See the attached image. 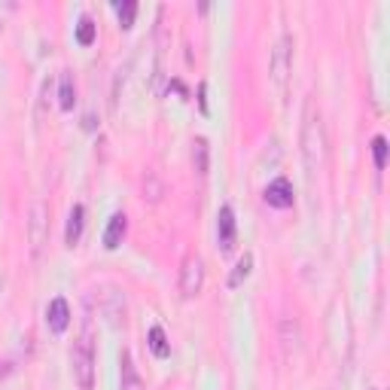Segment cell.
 Here are the masks:
<instances>
[{"label":"cell","instance_id":"obj_1","mask_svg":"<svg viewBox=\"0 0 390 390\" xmlns=\"http://www.w3.org/2000/svg\"><path fill=\"white\" fill-rule=\"evenodd\" d=\"M302 159H305V171L311 177L321 171L326 162V131L314 101L305 104V116H302Z\"/></svg>","mask_w":390,"mask_h":390},{"label":"cell","instance_id":"obj_2","mask_svg":"<svg viewBox=\"0 0 390 390\" xmlns=\"http://www.w3.org/2000/svg\"><path fill=\"white\" fill-rule=\"evenodd\" d=\"M70 366H74V378L83 390H91V378H95V347H91V329L80 336V342L70 351Z\"/></svg>","mask_w":390,"mask_h":390},{"label":"cell","instance_id":"obj_3","mask_svg":"<svg viewBox=\"0 0 390 390\" xmlns=\"http://www.w3.org/2000/svg\"><path fill=\"white\" fill-rule=\"evenodd\" d=\"M290 70H293V37L290 34H281L278 43L272 49V65H268V76H272V86L281 91H287V80Z\"/></svg>","mask_w":390,"mask_h":390},{"label":"cell","instance_id":"obj_4","mask_svg":"<svg viewBox=\"0 0 390 390\" xmlns=\"http://www.w3.org/2000/svg\"><path fill=\"white\" fill-rule=\"evenodd\" d=\"M28 241H31V257L40 259L46 241H49V208L46 202L31 204V219H28Z\"/></svg>","mask_w":390,"mask_h":390},{"label":"cell","instance_id":"obj_5","mask_svg":"<svg viewBox=\"0 0 390 390\" xmlns=\"http://www.w3.org/2000/svg\"><path fill=\"white\" fill-rule=\"evenodd\" d=\"M204 287V262L198 257H186L180 266V296L183 299H195Z\"/></svg>","mask_w":390,"mask_h":390},{"label":"cell","instance_id":"obj_6","mask_svg":"<svg viewBox=\"0 0 390 390\" xmlns=\"http://www.w3.org/2000/svg\"><path fill=\"white\" fill-rule=\"evenodd\" d=\"M217 238H219V247L223 253H232L235 250V238H238V226H235V210L229 204H223L217 214Z\"/></svg>","mask_w":390,"mask_h":390},{"label":"cell","instance_id":"obj_7","mask_svg":"<svg viewBox=\"0 0 390 390\" xmlns=\"http://www.w3.org/2000/svg\"><path fill=\"white\" fill-rule=\"evenodd\" d=\"M266 202L272 204V208H281V210L293 208V202H296L293 183H290L287 177H278V180H272V183L266 186Z\"/></svg>","mask_w":390,"mask_h":390},{"label":"cell","instance_id":"obj_8","mask_svg":"<svg viewBox=\"0 0 390 390\" xmlns=\"http://www.w3.org/2000/svg\"><path fill=\"white\" fill-rule=\"evenodd\" d=\"M119 390H144V378L138 375V366L131 360V351L119 354Z\"/></svg>","mask_w":390,"mask_h":390},{"label":"cell","instance_id":"obj_9","mask_svg":"<svg viewBox=\"0 0 390 390\" xmlns=\"http://www.w3.org/2000/svg\"><path fill=\"white\" fill-rule=\"evenodd\" d=\"M46 323H49V329L55 332V336H61V332L70 326V305L61 299H52L49 302V308H46Z\"/></svg>","mask_w":390,"mask_h":390},{"label":"cell","instance_id":"obj_10","mask_svg":"<svg viewBox=\"0 0 390 390\" xmlns=\"http://www.w3.org/2000/svg\"><path fill=\"white\" fill-rule=\"evenodd\" d=\"M125 232H129V217H125V214H113L110 223H107V229H104V247H107V250H116V247L122 244Z\"/></svg>","mask_w":390,"mask_h":390},{"label":"cell","instance_id":"obj_11","mask_svg":"<svg viewBox=\"0 0 390 390\" xmlns=\"http://www.w3.org/2000/svg\"><path fill=\"white\" fill-rule=\"evenodd\" d=\"M83 226H86V208H83V204H74V210H70V217H67V229H65L67 247H76V244H80Z\"/></svg>","mask_w":390,"mask_h":390},{"label":"cell","instance_id":"obj_12","mask_svg":"<svg viewBox=\"0 0 390 390\" xmlns=\"http://www.w3.org/2000/svg\"><path fill=\"white\" fill-rule=\"evenodd\" d=\"M193 165H195L198 177H208V168H210V144H208V138H195L193 140Z\"/></svg>","mask_w":390,"mask_h":390},{"label":"cell","instance_id":"obj_13","mask_svg":"<svg viewBox=\"0 0 390 390\" xmlns=\"http://www.w3.org/2000/svg\"><path fill=\"white\" fill-rule=\"evenodd\" d=\"M76 104V86H74V74L61 70V83H58V107L61 110H74Z\"/></svg>","mask_w":390,"mask_h":390},{"label":"cell","instance_id":"obj_14","mask_svg":"<svg viewBox=\"0 0 390 390\" xmlns=\"http://www.w3.org/2000/svg\"><path fill=\"white\" fill-rule=\"evenodd\" d=\"M147 338H150V351H153L159 360H165L168 354H171V345H168V336H165V329H162V326H153Z\"/></svg>","mask_w":390,"mask_h":390},{"label":"cell","instance_id":"obj_15","mask_svg":"<svg viewBox=\"0 0 390 390\" xmlns=\"http://www.w3.org/2000/svg\"><path fill=\"white\" fill-rule=\"evenodd\" d=\"M250 268H253V253H244V257L235 262V268H232V274H229V287H232V290L241 287V283L247 281V274H250Z\"/></svg>","mask_w":390,"mask_h":390},{"label":"cell","instance_id":"obj_16","mask_svg":"<svg viewBox=\"0 0 390 390\" xmlns=\"http://www.w3.org/2000/svg\"><path fill=\"white\" fill-rule=\"evenodd\" d=\"M95 31H98V25L91 22L89 16H83L80 25H76V43H80V46H91V43H95Z\"/></svg>","mask_w":390,"mask_h":390},{"label":"cell","instance_id":"obj_17","mask_svg":"<svg viewBox=\"0 0 390 390\" xmlns=\"http://www.w3.org/2000/svg\"><path fill=\"white\" fill-rule=\"evenodd\" d=\"M372 155H375V168L384 171V165H387V138L384 134H375L372 138Z\"/></svg>","mask_w":390,"mask_h":390},{"label":"cell","instance_id":"obj_18","mask_svg":"<svg viewBox=\"0 0 390 390\" xmlns=\"http://www.w3.org/2000/svg\"><path fill=\"white\" fill-rule=\"evenodd\" d=\"M113 6H116V12H119V25L129 31L134 25V16H138V3H134V0H125V3H113Z\"/></svg>","mask_w":390,"mask_h":390},{"label":"cell","instance_id":"obj_19","mask_svg":"<svg viewBox=\"0 0 390 390\" xmlns=\"http://www.w3.org/2000/svg\"><path fill=\"white\" fill-rule=\"evenodd\" d=\"M204 95H208V86L202 83V86H198V107H202V113H208V98Z\"/></svg>","mask_w":390,"mask_h":390}]
</instances>
